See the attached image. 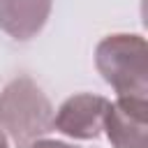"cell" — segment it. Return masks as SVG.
<instances>
[{
    "label": "cell",
    "mask_w": 148,
    "mask_h": 148,
    "mask_svg": "<svg viewBox=\"0 0 148 148\" xmlns=\"http://www.w3.org/2000/svg\"><path fill=\"white\" fill-rule=\"evenodd\" d=\"M0 127L18 148H28L53 130V106L30 76H18L2 88Z\"/></svg>",
    "instance_id": "obj_1"
},
{
    "label": "cell",
    "mask_w": 148,
    "mask_h": 148,
    "mask_svg": "<svg viewBox=\"0 0 148 148\" xmlns=\"http://www.w3.org/2000/svg\"><path fill=\"white\" fill-rule=\"evenodd\" d=\"M28 148H74V146L62 143V141H53V139H37V141L30 143Z\"/></svg>",
    "instance_id": "obj_6"
},
{
    "label": "cell",
    "mask_w": 148,
    "mask_h": 148,
    "mask_svg": "<svg viewBox=\"0 0 148 148\" xmlns=\"http://www.w3.org/2000/svg\"><path fill=\"white\" fill-rule=\"evenodd\" d=\"M104 130L113 148H148V99L118 97L109 102Z\"/></svg>",
    "instance_id": "obj_3"
},
{
    "label": "cell",
    "mask_w": 148,
    "mask_h": 148,
    "mask_svg": "<svg viewBox=\"0 0 148 148\" xmlns=\"http://www.w3.org/2000/svg\"><path fill=\"white\" fill-rule=\"evenodd\" d=\"M95 65L118 97L148 99V44L141 35H109L95 49Z\"/></svg>",
    "instance_id": "obj_2"
},
{
    "label": "cell",
    "mask_w": 148,
    "mask_h": 148,
    "mask_svg": "<svg viewBox=\"0 0 148 148\" xmlns=\"http://www.w3.org/2000/svg\"><path fill=\"white\" fill-rule=\"evenodd\" d=\"M0 148H7V136H5L2 130H0Z\"/></svg>",
    "instance_id": "obj_7"
},
{
    "label": "cell",
    "mask_w": 148,
    "mask_h": 148,
    "mask_svg": "<svg viewBox=\"0 0 148 148\" xmlns=\"http://www.w3.org/2000/svg\"><path fill=\"white\" fill-rule=\"evenodd\" d=\"M109 99L92 92L67 97L58 113H53V127L72 139H97L104 130V116Z\"/></svg>",
    "instance_id": "obj_4"
},
{
    "label": "cell",
    "mask_w": 148,
    "mask_h": 148,
    "mask_svg": "<svg viewBox=\"0 0 148 148\" xmlns=\"http://www.w3.org/2000/svg\"><path fill=\"white\" fill-rule=\"evenodd\" d=\"M53 0H0V30H5L14 39L35 37L49 14Z\"/></svg>",
    "instance_id": "obj_5"
}]
</instances>
